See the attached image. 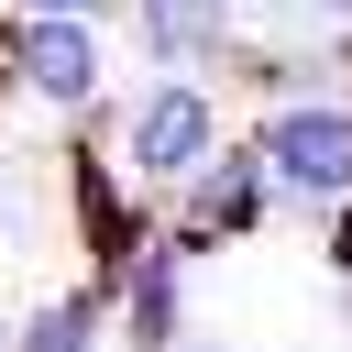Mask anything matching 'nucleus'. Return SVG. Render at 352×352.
<instances>
[{
  "mask_svg": "<svg viewBox=\"0 0 352 352\" xmlns=\"http://www.w3.org/2000/svg\"><path fill=\"white\" fill-rule=\"evenodd\" d=\"M253 154H264V176L297 187V198H352V110H330V99H286V110H264Z\"/></svg>",
  "mask_w": 352,
  "mask_h": 352,
  "instance_id": "obj_1",
  "label": "nucleus"
},
{
  "mask_svg": "<svg viewBox=\"0 0 352 352\" xmlns=\"http://www.w3.org/2000/svg\"><path fill=\"white\" fill-rule=\"evenodd\" d=\"M209 143H220V121H209V88H187V77H165L132 110V176H154V187H187L209 165Z\"/></svg>",
  "mask_w": 352,
  "mask_h": 352,
  "instance_id": "obj_2",
  "label": "nucleus"
},
{
  "mask_svg": "<svg viewBox=\"0 0 352 352\" xmlns=\"http://www.w3.org/2000/svg\"><path fill=\"white\" fill-rule=\"evenodd\" d=\"M11 77H22L44 110H88V99H99V22H44V11H22Z\"/></svg>",
  "mask_w": 352,
  "mask_h": 352,
  "instance_id": "obj_3",
  "label": "nucleus"
},
{
  "mask_svg": "<svg viewBox=\"0 0 352 352\" xmlns=\"http://www.w3.org/2000/svg\"><path fill=\"white\" fill-rule=\"evenodd\" d=\"M264 209V154H209L187 176V231H242Z\"/></svg>",
  "mask_w": 352,
  "mask_h": 352,
  "instance_id": "obj_4",
  "label": "nucleus"
},
{
  "mask_svg": "<svg viewBox=\"0 0 352 352\" xmlns=\"http://www.w3.org/2000/svg\"><path fill=\"white\" fill-rule=\"evenodd\" d=\"M220 33H231V0H143V55H154L165 77L198 66Z\"/></svg>",
  "mask_w": 352,
  "mask_h": 352,
  "instance_id": "obj_5",
  "label": "nucleus"
},
{
  "mask_svg": "<svg viewBox=\"0 0 352 352\" xmlns=\"http://www.w3.org/2000/svg\"><path fill=\"white\" fill-rule=\"evenodd\" d=\"M132 341H143V352L176 341V253H143V264H132Z\"/></svg>",
  "mask_w": 352,
  "mask_h": 352,
  "instance_id": "obj_6",
  "label": "nucleus"
},
{
  "mask_svg": "<svg viewBox=\"0 0 352 352\" xmlns=\"http://www.w3.org/2000/svg\"><path fill=\"white\" fill-rule=\"evenodd\" d=\"M99 341V297H55V308H33L22 319V341L11 352H88Z\"/></svg>",
  "mask_w": 352,
  "mask_h": 352,
  "instance_id": "obj_7",
  "label": "nucleus"
},
{
  "mask_svg": "<svg viewBox=\"0 0 352 352\" xmlns=\"http://www.w3.org/2000/svg\"><path fill=\"white\" fill-rule=\"evenodd\" d=\"M22 11H44V22H99L110 0H22Z\"/></svg>",
  "mask_w": 352,
  "mask_h": 352,
  "instance_id": "obj_8",
  "label": "nucleus"
},
{
  "mask_svg": "<svg viewBox=\"0 0 352 352\" xmlns=\"http://www.w3.org/2000/svg\"><path fill=\"white\" fill-rule=\"evenodd\" d=\"M0 352H11V341H0Z\"/></svg>",
  "mask_w": 352,
  "mask_h": 352,
  "instance_id": "obj_9",
  "label": "nucleus"
}]
</instances>
